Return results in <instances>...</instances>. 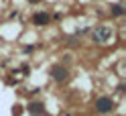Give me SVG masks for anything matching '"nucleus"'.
<instances>
[{"mask_svg": "<svg viewBox=\"0 0 126 116\" xmlns=\"http://www.w3.org/2000/svg\"><path fill=\"white\" fill-rule=\"evenodd\" d=\"M29 2H41V0H29Z\"/></svg>", "mask_w": 126, "mask_h": 116, "instance_id": "nucleus-8", "label": "nucleus"}, {"mask_svg": "<svg viewBox=\"0 0 126 116\" xmlns=\"http://www.w3.org/2000/svg\"><path fill=\"white\" fill-rule=\"evenodd\" d=\"M112 106H114V102H112V98H108V96H102V98L96 100V110L102 112V114L110 112V110H112Z\"/></svg>", "mask_w": 126, "mask_h": 116, "instance_id": "nucleus-2", "label": "nucleus"}, {"mask_svg": "<svg viewBox=\"0 0 126 116\" xmlns=\"http://www.w3.org/2000/svg\"><path fill=\"white\" fill-rule=\"evenodd\" d=\"M112 14H114V17H120V14H124V8L120 4H114L112 6Z\"/></svg>", "mask_w": 126, "mask_h": 116, "instance_id": "nucleus-6", "label": "nucleus"}, {"mask_svg": "<svg viewBox=\"0 0 126 116\" xmlns=\"http://www.w3.org/2000/svg\"><path fill=\"white\" fill-rule=\"evenodd\" d=\"M29 112L33 114V116H43V114H45V104H41V102H31V104H29Z\"/></svg>", "mask_w": 126, "mask_h": 116, "instance_id": "nucleus-4", "label": "nucleus"}, {"mask_svg": "<svg viewBox=\"0 0 126 116\" xmlns=\"http://www.w3.org/2000/svg\"><path fill=\"white\" fill-rule=\"evenodd\" d=\"M33 22L37 27H43V25L49 22V14H47V12H35L33 14Z\"/></svg>", "mask_w": 126, "mask_h": 116, "instance_id": "nucleus-5", "label": "nucleus"}, {"mask_svg": "<svg viewBox=\"0 0 126 116\" xmlns=\"http://www.w3.org/2000/svg\"><path fill=\"white\" fill-rule=\"evenodd\" d=\"M92 39H94V43H108L110 39H112V31H110L108 27H100V29H96L92 33Z\"/></svg>", "mask_w": 126, "mask_h": 116, "instance_id": "nucleus-1", "label": "nucleus"}, {"mask_svg": "<svg viewBox=\"0 0 126 116\" xmlns=\"http://www.w3.org/2000/svg\"><path fill=\"white\" fill-rule=\"evenodd\" d=\"M51 75H53V80L55 82H65L67 80V69L65 67H63V65H55L53 69H51Z\"/></svg>", "mask_w": 126, "mask_h": 116, "instance_id": "nucleus-3", "label": "nucleus"}, {"mask_svg": "<svg viewBox=\"0 0 126 116\" xmlns=\"http://www.w3.org/2000/svg\"><path fill=\"white\" fill-rule=\"evenodd\" d=\"M12 112H14V116H20V112H22V108H20V106H16V108H14V110H12Z\"/></svg>", "mask_w": 126, "mask_h": 116, "instance_id": "nucleus-7", "label": "nucleus"}]
</instances>
